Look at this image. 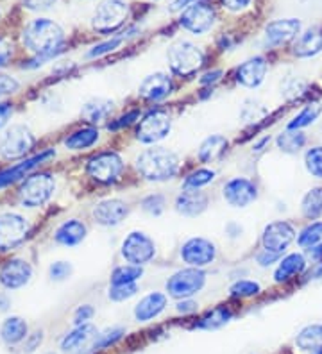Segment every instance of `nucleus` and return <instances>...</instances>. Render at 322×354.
<instances>
[{"label":"nucleus","mask_w":322,"mask_h":354,"mask_svg":"<svg viewBox=\"0 0 322 354\" xmlns=\"http://www.w3.org/2000/svg\"><path fill=\"white\" fill-rule=\"evenodd\" d=\"M122 256L131 265L142 267L156 256L154 240L147 236L145 233H142V231H133L122 242Z\"/></svg>","instance_id":"obj_9"},{"label":"nucleus","mask_w":322,"mask_h":354,"mask_svg":"<svg viewBox=\"0 0 322 354\" xmlns=\"http://www.w3.org/2000/svg\"><path fill=\"white\" fill-rule=\"evenodd\" d=\"M52 156H54V151H52V149H48V151L39 152V154L33 156V158H27L26 161H21V163L15 165V167H11V169L2 170V172H0V188H4V186L11 185V183L18 181L20 177L26 176L27 172H30V170L35 169V167L42 165L43 161H47L48 158H52Z\"/></svg>","instance_id":"obj_22"},{"label":"nucleus","mask_w":322,"mask_h":354,"mask_svg":"<svg viewBox=\"0 0 322 354\" xmlns=\"http://www.w3.org/2000/svg\"><path fill=\"white\" fill-rule=\"evenodd\" d=\"M70 272H72V267H70V263H66V261H56V263H52L51 267V277L56 281L66 279V277L70 276Z\"/></svg>","instance_id":"obj_47"},{"label":"nucleus","mask_w":322,"mask_h":354,"mask_svg":"<svg viewBox=\"0 0 322 354\" xmlns=\"http://www.w3.org/2000/svg\"><path fill=\"white\" fill-rule=\"evenodd\" d=\"M56 181L48 174H36L27 177L20 188V201L27 207L43 206L54 194Z\"/></svg>","instance_id":"obj_7"},{"label":"nucleus","mask_w":322,"mask_h":354,"mask_svg":"<svg viewBox=\"0 0 322 354\" xmlns=\"http://www.w3.org/2000/svg\"><path fill=\"white\" fill-rule=\"evenodd\" d=\"M258 197V190L253 181L245 177H235L224 186V199L233 207H247Z\"/></svg>","instance_id":"obj_15"},{"label":"nucleus","mask_w":322,"mask_h":354,"mask_svg":"<svg viewBox=\"0 0 322 354\" xmlns=\"http://www.w3.org/2000/svg\"><path fill=\"white\" fill-rule=\"evenodd\" d=\"M86 236V225L79 221H69L61 224L57 227L56 234V242L61 243V245H66V247H73L81 243Z\"/></svg>","instance_id":"obj_27"},{"label":"nucleus","mask_w":322,"mask_h":354,"mask_svg":"<svg viewBox=\"0 0 322 354\" xmlns=\"http://www.w3.org/2000/svg\"><path fill=\"white\" fill-rule=\"evenodd\" d=\"M63 29L47 18H38L24 29L21 41L39 59L51 57L63 44Z\"/></svg>","instance_id":"obj_1"},{"label":"nucleus","mask_w":322,"mask_h":354,"mask_svg":"<svg viewBox=\"0 0 322 354\" xmlns=\"http://www.w3.org/2000/svg\"><path fill=\"white\" fill-rule=\"evenodd\" d=\"M18 84L13 77H9V75H0V97L11 95L15 91L18 90Z\"/></svg>","instance_id":"obj_48"},{"label":"nucleus","mask_w":322,"mask_h":354,"mask_svg":"<svg viewBox=\"0 0 322 354\" xmlns=\"http://www.w3.org/2000/svg\"><path fill=\"white\" fill-rule=\"evenodd\" d=\"M215 181V172L210 169H199L195 170V172L188 174L185 179V188H188V190H199V188H202V186L210 185V183Z\"/></svg>","instance_id":"obj_40"},{"label":"nucleus","mask_w":322,"mask_h":354,"mask_svg":"<svg viewBox=\"0 0 322 354\" xmlns=\"http://www.w3.org/2000/svg\"><path fill=\"white\" fill-rule=\"evenodd\" d=\"M179 22L193 35H206L215 24V11L210 6L199 2L183 11Z\"/></svg>","instance_id":"obj_14"},{"label":"nucleus","mask_w":322,"mask_h":354,"mask_svg":"<svg viewBox=\"0 0 322 354\" xmlns=\"http://www.w3.org/2000/svg\"><path fill=\"white\" fill-rule=\"evenodd\" d=\"M306 270V258L301 252H292V254L285 256L281 261H279L278 268L274 272V281L276 283H287L292 277L301 276V274Z\"/></svg>","instance_id":"obj_25"},{"label":"nucleus","mask_w":322,"mask_h":354,"mask_svg":"<svg viewBox=\"0 0 322 354\" xmlns=\"http://www.w3.org/2000/svg\"><path fill=\"white\" fill-rule=\"evenodd\" d=\"M29 337L27 335V324L26 320L20 317H9L4 320V324L0 328V338L8 344V346H15L20 344L21 340H26Z\"/></svg>","instance_id":"obj_28"},{"label":"nucleus","mask_w":322,"mask_h":354,"mask_svg":"<svg viewBox=\"0 0 322 354\" xmlns=\"http://www.w3.org/2000/svg\"><path fill=\"white\" fill-rule=\"evenodd\" d=\"M142 207L143 212L150 213V215H161L165 209V197L159 194L149 195V197H145V199L142 201Z\"/></svg>","instance_id":"obj_45"},{"label":"nucleus","mask_w":322,"mask_h":354,"mask_svg":"<svg viewBox=\"0 0 322 354\" xmlns=\"http://www.w3.org/2000/svg\"><path fill=\"white\" fill-rule=\"evenodd\" d=\"M172 129V118L163 109H152L140 120L136 138L142 143H158L168 136Z\"/></svg>","instance_id":"obj_8"},{"label":"nucleus","mask_w":322,"mask_h":354,"mask_svg":"<svg viewBox=\"0 0 322 354\" xmlns=\"http://www.w3.org/2000/svg\"><path fill=\"white\" fill-rule=\"evenodd\" d=\"M172 91V79L167 74H152L147 75L140 86H138V95L143 97L150 102H159L167 99Z\"/></svg>","instance_id":"obj_20"},{"label":"nucleus","mask_w":322,"mask_h":354,"mask_svg":"<svg viewBox=\"0 0 322 354\" xmlns=\"http://www.w3.org/2000/svg\"><path fill=\"white\" fill-rule=\"evenodd\" d=\"M206 285V274L202 272V268H183L172 274L167 281V292L170 297L183 301V299H192L193 295L199 294Z\"/></svg>","instance_id":"obj_4"},{"label":"nucleus","mask_w":322,"mask_h":354,"mask_svg":"<svg viewBox=\"0 0 322 354\" xmlns=\"http://www.w3.org/2000/svg\"><path fill=\"white\" fill-rule=\"evenodd\" d=\"M35 145V136L26 126L9 127L0 138V154L6 160H17L26 156Z\"/></svg>","instance_id":"obj_10"},{"label":"nucleus","mask_w":322,"mask_h":354,"mask_svg":"<svg viewBox=\"0 0 322 354\" xmlns=\"http://www.w3.org/2000/svg\"><path fill=\"white\" fill-rule=\"evenodd\" d=\"M9 306H11V301H9L8 295L0 294V311H6Z\"/></svg>","instance_id":"obj_59"},{"label":"nucleus","mask_w":322,"mask_h":354,"mask_svg":"<svg viewBox=\"0 0 322 354\" xmlns=\"http://www.w3.org/2000/svg\"><path fill=\"white\" fill-rule=\"evenodd\" d=\"M99 142V129L95 127H82V129L75 131L64 140V147L70 151H84V149L91 147Z\"/></svg>","instance_id":"obj_29"},{"label":"nucleus","mask_w":322,"mask_h":354,"mask_svg":"<svg viewBox=\"0 0 322 354\" xmlns=\"http://www.w3.org/2000/svg\"><path fill=\"white\" fill-rule=\"evenodd\" d=\"M129 15V6L124 0H104L95 9L91 26L100 35H113L115 30L124 26Z\"/></svg>","instance_id":"obj_5"},{"label":"nucleus","mask_w":322,"mask_h":354,"mask_svg":"<svg viewBox=\"0 0 322 354\" xmlns=\"http://www.w3.org/2000/svg\"><path fill=\"white\" fill-rule=\"evenodd\" d=\"M125 41V35L124 36H113L111 39H107L104 44L95 45L90 52H88V57H100L104 54H109V52L116 50V48L120 47L122 44Z\"/></svg>","instance_id":"obj_44"},{"label":"nucleus","mask_w":322,"mask_h":354,"mask_svg":"<svg viewBox=\"0 0 322 354\" xmlns=\"http://www.w3.org/2000/svg\"><path fill=\"white\" fill-rule=\"evenodd\" d=\"M322 50V27H310L303 35L297 36L294 44V54L301 59L317 56Z\"/></svg>","instance_id":"obj_23"},{"label":"nucleus","mask_w":322,"mask_h":354,"mask_svg":"<svg viewBox=\"0 0 322 354\" xmlns=\"http://www.w3.org/2000/svg\"><path fill=\"white\" fill-rule=\"evenodd\" d=\"M260 290H262V286H260V283H256V281H251V279H240L236 281L235 285L229 288V292H231L233 297H254V295L260 294Z\"/></svg>","instance_id":"obj_41"},{"label":"nucleus","mask_w":322,"mask_h":354,"mask_svg":"<svg viewBox=\"0 0 322 354\" xmlns=\"http://www.w3.org/2000/svg\"><path fill=\"white\" fill-rule=\"evenodd\" d=\"M294 240H296V229L292 224L285 221L272 222L263 229L262 245L265 251L283 254Z\"/></svg>","instance_id":"obj_12"},{"label":"nucleus","mask_w":322,"mask_h":354,"mask_svg":"<svg viewBox=\"0 0 322 354\" xmlns=\"http://www.w3.org/2000/svg\"><path fill=\"white\" fill-rule=\"evenodd\" d=\"M95 315V310L90 306V304H82L75 310L73 313V324L75 326H81V324H88L91 320V317Z\"/></svg>","instance_id":"obj_46"},{"label":"nucleus","mask_w":322,"mask_h":354,"mask_svg":"<svg viewBox=\"0 0 322 354\" xmlns=\"http://www.w3.org/2000/svg\"><path fill=\"white\" fill-rule=\"evenodd\" d=\"M279 256L281 254H276V252L265 251V249H263V251L256 256V261L262 265V267H271V265H274L276 261H278Z\"/></svg>","instance_id":"obj_51"},{"label":"nucleus","mask_w":322,"mask_h":354,"mask_svg":"<svg viewBox=\"0 0 322 354\" xmlns=\"http://www.w3.org/2000/svg\"><path fill=\"white\" fill-rule=\"evenodd\" d=\"M312 354H322V347H319V349L312 351Z\"/></svg>","instance_id":"obj_61"},{"label":"nucleus","mask_w":322,"mask_h":354,"mask_svg":"<svg viewBox=\"0 0 322 354\" xmlns=\"http://www.w3.org/2000/svg\"><path fill=\"white\" fill-rule=\"evenodd\" d=\"M125 329L124 328H109L106 331H102L100 335H97L91 344V349L93 351H102V349H109V347L116 346L118 342L124 338Z\"/></svg>","instance_id":"obj_39"},{"label":"nucleus","mask_w":322,"mask_h":354,"mask_svg":"<svg viewBox=\"0 0 322 354\" xmlns=\"http://www.w3.org/2000/svg\"><path fill=\"white\" fill-rule=\"evenodd\" d=\"M33 276V268L26 259H9L0 268V283L9 290H17L26 286Z\"/></svg>","instance_id":"obj_17"},{"label":"nucleus","mask_w":322,"mask_h":354,"mask_svg":"<svg viewBox=\"0 0 322 354\" xmlns=\"http://www.w3.org/2000/svg\"><path fill=\"white\" fill-rule=\"evenodd\" d=\"M140 117V113L138 111H131L127 113V115H124V117H120L116 122H113V124H109V131H116V129H122V127H127L131 126L136 118Z\"/></svg>","instance_id":"obj_49"},{"label":"nucleus","mask_w":322,"mask_h":354,"mask_svg":"<svg viewBox=\"0 0 322 354\" xmlns=\"http://www.w3.org/2000/svg\"><path fill=\"white\" fill-rule=\"evenodd\" d=\"M193 4H199V0H174L170 6V9L172 11H181V9L185 11V9H188L190 6H193Z\"/></svg>","instance_id":"obj_57"},{"label":"nucleus","mask_w":322,"mask_h":354,"mask_svg":"<svg viewBox=\"0 0 322 354\" xmlns=\"http://www.w3.org/2000/svg\"><path fill=\"white\" fill-rule=\"evenodd\" d=\"M168 65L170 70L179 77H190L197 74L201 66L204 65V54L197 45L186 39H179L168 47Z\"/></svg>","instance_id":"obj_3"},{"label":"nucleus","mask_w":322,"mask_h":354,"mask_svg":"<svg viewBox=\"0 0 322 354\" xmlns=\"http://www.w3.org/2000/svg\"><path fill=\"white\" fill-rule=\"evenodd\" d=\"M279 151L287 152V154H297L301 149L305 147L306 134L301 129H287L276 138Z\"/></svg>","instance_id":"obj_32"},{"label":"nucleus","mask_w":322,"mask_h":354,"mask_svg":"<svg viewBox=\"0 0 322 354\" xmlns=\"http://www.w3.org/2000/svg\"><path fill=\"white\" fill-rule=\"evenodd\" d=\"M251 2H253V0H222L224 8L229 9V11H242V9L247 8Z\"/></svg>","instance_id":"obj_54"},{"label":"nucleus","mask_w":322,"mask_h":354,"mask_svg":"<svg viewBox=\"0 0 322 354\" xmlns=\"http://www.w3.org/2000/svg\"><path fill=\"white\" fill-rule=\"evenodd\" d=\"M54 0H26V6L29 9H45L52 4Z\"/></svg>","instance_id":"obj_58"},{"label":"nucleus","mask_w":322,"mask_h":354,"mask_svg":"<svg viewBox=\"0 0 322 354\" xmlns=\"http://www.w3.org/2000/svg\"><path fill=\"white\" fill-rule=\"evenodd\" d=\"M301 32V22L296 18H287V20H276L265 27V39L271 47L288 44L294 38H297Z\"/></svg>","instance_id":"obj_18"},{"label":"nucleus","mask_w":322,"mask_h":354,"mask_svg":"<svg viewBox=\"0 0 322 354\" xmlns=\"http://www.w3.org/2000/svg\"><path fill=\"white\" fill-rule=\"evenodd\" d=\"M143 276V268L138 265H122L111 272V285H131Z\"/></svg>","instance_id":"obj_37"},{"label":"nucleus","mask_w":322,"mask_h":354,"mask_svg":"<svg viewBox=\"0 0 322 354\" xmlns=\"http://www.w3.org/2000/svg\"><path fill=\"white\" fill-rule=\"evenodd\" d=\"M208 207V197L206 194H202L199 190H188L186 188L183 194L177 197L176 209L177 213L185 216H197L201 215Z\"/></svg>","instance_id":"obj_24"},{"label":"nucleus","mask_w":322,"mask_h":354,"mask_svg":"<svg viewBox=\"0 0 322 354\" xmlns=\"http://www.w3.org/2000/svg\"><path fill=\"white\" fill-rule=\"evenodd\" d=\"M124 169V160L116 152H100V154L93 156L86 165L88 176L102 185H111V183L118 181Z\"/></svg>","instance_id":"obj_6"},{"label":"nucleus","mask_w":322,"mask_h":354,"mask_svg":"<svg viewBox=\"0 0 322 354\" xmlns=\"http://www.w3.org/2000/svg\"><path fill=\"white\" fill-rule=\"evenodd\" d=\"M13 115V108L6 102H0V129L8 124V120Z\"/></svg>","instance_id":"obj_55"},{"label":"nucleus","mask_w":322,"mask_h":354,"mask_svg":"<svg viewBox=\"0 0 322 354\" xmlns=\"http://www.w3.org/2000/svg\"><path fill=\"white\" fill-rule=\"evenodd\" d=\"M296 346L301 351H315L322 347V324H310L299 331L296 337Z\"/></svg>","instance_id":"obj_31"},{"label":"nucleus","mask_w":322,"mask_h":354,"mask_svg":"<svg viewBox=\"0 0 322 354\" xmlns=\"http://www.w3.org/2000/svg\"><path fill=\"white\" fill-rule=\"evenodd\" d=\"M222 77V70H213V72H208V74H204L201 77V84H213V82H217L219 79Z\"/></svg>","instance_id":"obj_56"},{"label":"nucleus","mask_w":322,"mask_h":354,"mask_svg":"<svg viewBox=\"0 0 322 354\" xmlns=\"http://www.w3.org/2000/svg\"><path fill=\"white\" fill-rule=\"evenodd\" d=\"M301 209H303V215L310 221H317L322 216V186L317 188H312L308 194L303 197V203H301Z\"/></svg>","instance_id":"obj_35"},{"label":"nucleus","mask_w":322,"mask_h":354,"mask_svg":"<svg viewBox=\"0 0 322 354\" xmlns=\"http://www.w3.org/2000/svg\"><path fill=\"white\" fill-rule=\"evenodd\" d=\"M306 170L317 179H322V147H312L305 154Z\"/></svg>","instance_id":"obj_42"},{"label":"nucleus","mask_w":322,"mask_h":354,"mask_svg":"<svg viewBox=\"0 0 322 354\" xmlns=\"http://www.w3.org/2000/svg\"><path fill=\"white\" fill-rule=\"evenodd\" d=\"M231 317H233L231 311H229L228 308L219 306V308H215V310L208 311L206 315L202 317L197 324H195V328L206 329V331H213V329H219L222 328V326L228 324L229 320H231Z\"/></svg>","instance_id":"obj_34"},{"label":"nucleus","mask_w":322,"mask_h":354,"mask_svg":"<svg viewBox=\"0 0 322 354\" xmlns=\"http://www.w3.org/2000/svg\"><path fill=\"white\" fill-rule=\"evenodd\" d=\"M269 72V63L265 57L256 56L247 59L236 68V82L244 88H258L265 81V75Z\"/></svg>","instance_id":"obj_16"},{"label":"nucleus","mask_w":322,"mask_h":354,"mask_svg":"<svg viewBox=\"0 0 322 354\" xmlns=\"http://www.w3.org/2000/svg\"><path fill=\"white\" fill-rule=\"evenodd\" d=\"M136 292V283H131V285H111V288H109V299L115 301V303H124L127 299L134 297Z\"/></svg>","instance_id":"obj_43"},{"label":"nucleus","mask_w":322,"mask_h":354,"mask_svg":"<svg viewBox=\"0 0 322 354\" xmlns=\"http://www.w3.org/2000/svg\"><path fill=\"white\" fill-rule=\"evenodd\" d=\"M176 310L179 311V313H183V315H188V313L197 311V303H193L192 299H183V301H179V303H177Z\"/></svg>","instance_id":"obj_53"},{"label":"nucleus","mask_w":322,"mask_h":354,"mask_svg":"<svg viewBox=\"0 0 322 354\" xmlns=\"http://www.w3.org/2000/svg\"><path fill=\"white\" fill-rule=\"evenodd\" d=\"M13 56V47L6 41V39H0V68H4Z\"/></svg>","instance_id":"obj_50"},{"label":"nucleus","mask_w":322,"mask_h":354,"mask_svg":"<svg viewBox=\"0 0 322 354\" xmlns=\"http://www.w3.org/2000/svg\"><path fill=\"white\" fill-rule=\"evenodd\" d=\"M27 231H29V225L24 216L15 215V213L0 215V251H9L20 245L27 236Z\"/></svg>","instance_id":"obj_13"},{"label":"nucleus","mask_w":322,"mask_h":354,"mask_svg":"<svg viewBox=\"0 0 322 354\" xmlns=\"http://www.w3.org/2000/svg\"><path fill=\"white\" fill-rule=\"evenodd\" d=\"M297 243L299 247L310 251V249H314V247L321 245L322 243V222H312L310 225H306L303 231L297 236Z\"/></svg>","instance_id":"obj_38"},{"label":"nucleus","mask_w":322,"mask_h":354,"mask_svg":"<svg viewBox=\"0 0 322 354\" xmlns=\"http://www.w3.org/2000/svg\"><path fill=\"white\" fill-rule=\"evenodd\" d=\"M322 113V106L319 102L310 104L305 109H301L296 117L292 118V122L288 124V129H303V127L312 126Z\"/></svg>","instance_id":"obj_36"},{"label":"nucleus","mask_w":322,"mask_h":354,"mask_svg":"<svg viewBox=\"0 0 322 354\" xmlns=\"http://www.w3.org/2000/svg\"><path fill=\"white\" fill-rule=\"evenodd\" d=\"M228 147V140L220 136V134H213L210 138H206L204 142L201 143V147H199V160L202 163H208V161L217 160L224 151Z\"/></svg>","instance_id":"obj_33"},{"label":"nucleus","mask_w":322,"mask_h":354,"mask_svg":"<svg viewBox=\"0 0 322 354\" xmlns=\"http://www.w3.org/2000/svg\"><path fill=\"white\" fill-rule=\"evenodd\" d=\"M51 354H52V353H51Z\"/></svg>","instance_id":"obj_62"},{"label":"nucleus","mask_w":322,"mask_h":354,"mask_svg":"<svg viewBox=\"0 0 322 354\" xmlns=\"http://www.w3.org/2000/svg\"><path fill=\"white\" fill-rule=\"evenodd\" d=\"M136 170L147 181H168L179 172V158L163 147L147 149L136 158Z\"/></svg>","instance_id":"obj_2"},{"label":"nucleus","mask_w":322,"mask_h":354,"mask_svg":"<svg viewBox=\"0 0 322 354\" xmlns=\"http://www.w3.org/2000/svg\"><path fill=\"white\" fill-rule=\"evenodd\" d=\"M43 340V331H35L33 335H29V337L26 338V351L27 353H33V351L36 349V347L42 344Z\"/></svg>","instance_id":"obj_52"},{"label":"nucleus","mask_w":322,"mask_h":354,"mask_svg":"<svg viewBox=\"0 0 322 354\" xmlns=\"http://www.w3.org/2000/svg\"><path fill=\"white\" fill-rule=\"evenodd\" d=\"M271 142V138H263V140H260V142L258 143H254L253 145V151H256V152H260V151H263V147H265L267 143Z\"/></svg>","instance_id":"obj_60"},{"label":"nucleus","mask_w":322,"mask_h":354,"mask_svg":"<svg viewBox=\"0 0 322 354\" xmlns=\"http://www.w3.org/2000/svg\"><path fill=\"white\" fill-rule=\"evenodd\" d=\"M127 206L120 199H106L93 207V218L104 227L118 225L127 216Z\"/></svg>","instance_id":"obj_19"},{"label":"nucleus","mask_w":322,"mask_h":354,"mask_svg":"<svg viewBox=\"0 0 322 354\" xmlns=\"http://www.w3.org/2000/svg\"><path fill=\"white\" fill-rule=\"evenodd\" d=\"M181 258L190 267H208L217 258V247L206 238H190L181 247Z\"/></svg>","instance_id":"obj_11"},{"label":"nucleus","mask_w":322,"mask_h":354,"mask_svg":"<svg viewBox=\"0 0 322 354\" xmlns=\"http://www.w3.org/2000/svg\"><path fill=\"white\" fill-rule=\"evenodd\" d=\"M168 304L167 295L161 292H152L142 297L134 306V319L136 322H150L165 311Z\"/></svg>","instance_id":"obj_21"},{"label":"nucleus","mask_w":322,"mask_h":354,"mask_svg":"<svg viewBox=\"0 0 322 354\" xmlns=\"http://www.w3.org/2000/svg\"><path fill=\"white\" fill-rule=\"evenodd\" d=\"M97 337V328L93 324H81L75 326V329L64 335V338L61 340V349L64 353H75V351L81 349L82 346H86L88 342H91Z\"/></svg>","instance_id":"obj_26"},{"label":"nucleus","mask_w":322,"mask_h":354,"mask_svg":"<svg viewBox=\"0 0 322 354\" xmlns=\"http://www.w3.org/2000/svg\"><path fill=\"white\" fill-rule=\"evenodd\" d=\"M113 113V102L107 99H93L84 104L82 117L90 124H100Z\"/></svg>","instance_id":"obj_30"}]
</instances>
